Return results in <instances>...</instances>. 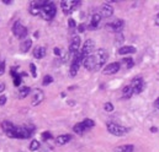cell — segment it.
I'll return each instance as SVG.
<instances>
[{"instance_id": "9", "label": "cell", "mask_w": 159, "mask_h": 152, "mask_svg": "<svg viewBox=\"0 0 159 152\" xmlns=\"http://www.w3.org/2000/svg\"><path fill=\"white\" fill-rule=\"evenodd\" d=\"M131 86H132L133 93L139 95V93L144 90L146 83H144V81H143V78H142V77H134V78L132 80V82H131Z\"/></svg>"}, {"instance_id": "43", "label": "cell", "mask_w": 159, "mask_h": 152, "mask_svg": "<svg viewBox=\"0 0 159 152\" xmlns=\"http://www.w3.org/2000/svg\"><path fill=\"white\" fill-rule=\"evenodd\" d=\"M20 152H22V151H20Z\"/></svg>"}, {"instance_id": "4", "label": "cell", "mask_w": 159, "mask_h": 152, "mask_svg": "<svg viewBox=\"0 0 159 152\" xmlns=\"http://www.w3.org/2000/svg\"><path fill=\"white\" fill-rule=\"evenodd\" d=\"M106 128H107V131L111 135H114V136H123L125 134L128 133V129L126 126H122V125L116 124V123H112V121L107 123L106 124Z\"/></svg>"}, {"instance_id": "2", "label": "cell", "mask_w": 159, "mask_h": 152, "mask_svg": "<svg viewBox=\"0 0 159 152\" xmlns=\"http://www.w3.org/2000/svg\"><path fill=\"white\" fill-rule=\"evenodd\" d=\"M107 58H109V54L105 49H96L91 55L84 59L83 65L89 71H98L105 65V63L107 61Z\"/></svg>"}, {"instance_id": "37", "label": "cell", "mask_w": 159, "mask_h": 152, "mask_svg": "<svg viewBox=\"0 0 159 152\" xmlns=\"http://www.w3.org/2000/svg\"><path fill=\"white\" fill-rule=\"evenodd\" d=\"M53 53H54L56 55H62V52H61L59 48H54V49H53Z\"/></svg>"}, {"instance_id": "39", "label": "cell", "mask_w": 159, "mask_h": 152, "mask_svg": "<svg viewBox=\"0 0 159 152\" xmlns=\"http://www.w3.org/2000/svg\"><path fill=\"white\" fill-rule=\"evenodd\" d=\"M154 108H156L157 111H159V97L156 99V102H154Z\"/></svg>"}, {"instance_id": "1", "label": "cell", "mask_w": 159, "mask_h": 152, "mask_svg": "<svg viewBox=\"0 0 159 152\" xmlns=\"http://www.w3.org/2000/svg\"><path fill=\"white\" fill-rule=\"evenodd\" d=\"M1 129L2 131L10 137V139H20V140H26L30 139L32 133L35 131V126H16L11 121H2L1 123Z\"/></svg>"}, {"instance_id": "24", "label": "cell", "mask_w": 159, "mask_h": 152, "mask_svg": "<svg viewBox=\"0 0 159 152\" xmlns=\"http://www.w3.org/2000/svg\"><path fill=\"white\" fill-rule=\"evenodd\" d=\"M116 152H133V145H122L116 149Z\"/></svg>"}, {"instance_id": "17", "label": "cell", "mask_w": 159, "mask_h": 152, "mask_svg": "<svg viewBox=\"0 0 159 152\" xmlns=\"http://www.w3.org/2000/svg\"><path fill=\"white\" fill-rule=\"evenodd\" d=\"M70 140H72V135H69V134H64V135H59V136H57V139H56V144L59 145V146H63V145L68 144Z\"/></svg>"}, {"instance_id": "33", "label": "cell", "mask_w": 159, "mask_h": 152, "mask_svg": "<svg viewBox=\"0 0 159 152\" xmlns=\"http://www.w3.org/2000/svg\"><path fill=\"white\" fill-rule=\"evenodd\" d=\"M68 26H69V28H75L77 23H75L74 19H69V20H68Z\"/></svg>"}, {"instance_id": "23", "label": "cell", "mask_w": 159, "mask_h": 152, "mask_svg": "<svg viewBox=\"0 0 159 152\" xmlns=\"http://www.w3.org/2000/svg\"><path fill=\"white\" fill-rule=\"evenodd\" d=\"M73 131H74L75 134H78V135H83V134L86 131V129H85V126H84L83 123H77V124L73 126Z\"/></svg>"}, {"instance_id": "3", "label": "cell", "mask_w": 159, "mask_h": 152, "mask_svg": "<svg viewBox=\"0 0 159 152\" xmlns=\"http://www.w3.org/2000/svg\"><path fill=\"white\" fill-rule=\"evenodd\" d=\"M56 14H57V9H56L54 2H52V1H47L46 5L41 10V17L43 20H46V21L53 20L54 16H56Z\"/></svg>"}, {"instance_id": "22", "label": "cell", "mask_w": 159, "mask_h": 152, "mask_svg": "<svg viewBox=\"0 0 159 152\" xmlns=\"http://www.w3.org/2000/svg\"><path fill=\"white\" fill-rule=\"evenodd\" d=\"M11 76H12V78H14V85H15V86H20V85H21V78H22V76H21V74H17V73H16V68L11 69Z\"/></svg>"}, {"instance_id": "26", "label": "cell", "mask_w": 159, "mask_h": 152, "mask_svg": "<svg viewBox=\"0 0 159 152\" xmlns=\"http://www.w3.org/2000/svg\"><path fill=\"white\" fill-rule=\"evenodd\" d=\"M81 123L84 124V126H85L86 130H90L91 128L95 126V123H94V120H91V119H84Z\"/></svg>"}, {"instance_id": "32", "label": "cell", "mask_w": 159, "mask_h": 152, "mask_svg": "<svg viewBox=\"0 0 159 152\" xmlns=\"http://www.w3.org/2000/svg\"><path fill=\"white\" fill-rule=\"evenodd\" d=\"M5 73V61L4 59L0 58V75H2Z\"/></svg>"}, {"instance_id": "28", "label": "cell", "mask_w": 159, "mask_h": 152, "mask_svg": "<svg viewBox=\"0 0 159 152\" xmlns=\"http://www.w3.org/2000/svg\"><path fill=\"white\" fill-rule=\"evenodd\" d=\"M53 82V77L51 75H46L43 77V81H42V85L43 86H48L49 83H52Z\"/></svg>"}, {"instance_id": "42", "label": "cell", "mask_w": 159, "mask_h": 152, "mask_svg": "<svg viewBox=\"0 0 159 152\" xmlns=\"http://www.w3.org/2000/svg\"><path fill=\"white\" fill-rule=\"evenodd\" d=\"M151 131H152V133H157L158 129H157V128H151Z\"/></svg>"}, {"instance_id": "29", "label": "cell", "mask_w": 159, "mask_h": 152, "mask_svg": "<svg viewBox=\"0 0 159 152\" xmlns=\"http://www.w3.org/2000/svg\"><path fill=\"white\" fill-rule=\"evenodd\" d=\"M104 109H105L106 112H112V111H114V104H112L111 102H106V103L104 104Z\"/></svg>"}, {"instance_id": "11", "label": "cell", "mask_w": 159, "mask_h": 152, "mask_svg": "<svg viewBox=\"0 0 159 152\" xmlns=\"http://www.w3.org/2000/svg\"><path fill=\"white\" fill-rule=\"evenodd\" d=\"M80 48V37L79 36H73L70 39V43H69V53L74 57L77 53H79Z\"/></svg>"}, {"instance_id": "25", "label": "cell", "mask_w": 159, "mask_h": 152, "mask_svg": "<svg viewBox=\"0 0 159 152\" xmlns=\"http://www.w3.org/2000/svg\"><path fill=\"white\" fill-rule=\"evenodd\" d=\"M40 141H37V140H32L31 142H30V146H29V149H30V151H37V150H40Z\"/></svg>"}, {"instance_id": "40", "label": "cell", "mask_w": 159, "mask_h": 152, "mask_svg": "<svg viewBox=\"0 0 159 152\" xmlns=\"http://www.w3.org/2000/svg\"><path fill=\"white\" fill-rule=\"evenodd\" d=\"M154 22H156V25L157 26H159V12L156 15V19H154Z\"/></svg>"}, {"instance_id": "35", "label": "cell", "mask_w": 159, "mask_h": 152, "mask_svg": "<svg viewBox=\"0 0 159 152\" xmlns=\"http://www.w3.org/2000/svg\"><path fill=\"white\" fill-rule=\"evenodd\" d=\"M117 39H116V42H117V43H120V42H123V40H125V38H123V36H122V35H121V33H117Z\"/></svg>"}, {"instance_id": "15", "label": "cell", "mask_w": 159, "mask_h": 152, "mask_svg": "<svg viewBox=\"0 0 159 152\" xmlns=\"http://www.w3.org/2000/svg\"><path fill=\"white\" fill-rule=\"evenodd\" d=\"M99 14L101 15V17H111L114 15V9L112 6H110L109 4H104L100 9H99Z\"/></svg>"}, {"instance_id": "12", "label": "cell", "mask_w": 159, "mask_h": 152, "mask_svg": "<svg viewBox=\"0 0 159 152\" xmlns=\"http://www.w3.org/2000/svg\"><path fill=\"white\" fill-rule=\"evenodd\" d=\"M120 68H121V64L115 61V63H111V64H107L104 69H102V73L105 75H114L116 73H119Z\"/></svg>"}, {"instance_id": "31", "label": "cell", "mask_w": 159, "mask_h": 152, "mask_svg": "<svg viewBox=\"0 0 159 152\" xmlns=\"http://www.w3.org/2000/svg\"><path fill=\"white\" fill-rule=\"evenodd\" d=\"M30 71H31V74H32V77H36V76H37V69H36V65H35L34 63L30 64Z\"/></svg>"}, {"instance_id": "21", "label": "cell", "mask_w": 159, "mask_h": 152, "mask_svg": "<svg viewBox=\"0 0 159 152\" xmlns=\"http://www.w3.org/2000/svg\"><path fill=\"white\" fill-rule=\"evenodd\" d=\"M132 95H133L132 86H131V85L125 86V87H123V90H122V97H123V98H126V99H128V98H131V97H132Z\"/></svg>"}, {"instance_id": "6", "label": "cell", "mask_w": 159, "mask_h": 152, "mask_svg": "<svg viewBox=\"0 0 159 152\" xmlns=\"http://www.w3.org/2000/svg\"><path fill=\"white\" fill-rule=\"evenodd\" d=\"M83 61H84V57L81 55V53H77L74 57H73V60H72V65H70V70H69V74L72 77L78 74L79 71L80 65H83Z\"/></svg>"}, {"instance_id": "38", "label": "cell", "mask_w": 159, "mask_h": 152, "mask_svg": "<svg viewBox=\"0 0 159 152\" xmlns=\"http://www.w3.org/2000/svg\"><path fill=\"white\" fill-rule=\"evenodd\" d=\"M5 83H2V82H0V93H2L4 91H5Z\"/></svg>"}, {"instance_id": "13", "label": "cell", "mask_w": 159, "mask_h": 152, "mask_svg": "<svg viewBox=\"0 0 159 152\" xmlns=\"http://www.w3.org/2000/svg\"><path fill=\"white\" fill-rule=\"evenodd\" d=\"M123 26H125V22L122 20H115L114 22H110L106 25V27L116 33H121V31L123 30Z\"/></svg>"}, {"instance_id": "30", "label": "cell", "mask_w": 159, "mask_h": 152, "mask_svg": "<svg viewBox=\"0 0 159 152\" xmlns=\"http://www.w3.org/2000/svg\"><path fill=\"white\" fill-rule=\"evenodd\" d=\"M52 139V134L49 131H44L42 133V140L43 141H47V140H51Z\"/></svg>"}, {"instance_id": "20", "label": "cell", "mask_w": 159, "mask_h": 152, "mask_svg": "<svg viewBox=\"0 0 159 152\" xmlns=\"http://www.w3.org/2000/svg\"><path fill=\"white\" fill-rule=\"evenodd\" d=\"M30 92H31V88L29 86H21L19 88L17 96H19V98H25V97H27L30 95Z\"/></svg>"}, {"instance_id": "41", "label": "cell", "mask_w": 159, "mask_h": 152, "mask_svg": "<svg viewBox=\"0 0 159 152\" xmlns=\"http://www.w3.org/2000/svg\"><path fill=\"white\" fill-rule=\"evenodd\" d=\"M4 4H6V5H11L12 4V1H7V0H5V1H2Z\"/></svg>"}, {"instance_id": "5", "label": "cell", "mask_w": 159, "mask_h": 152, "mask_svg": "<svg viewBox=\"0 0 159 152\" xmlns=\"http://www.w3.org/2000/svg\"><path fill=\"white\" fill-rule=\"evenodd\" d=\"M80 5H81V1H78V0H64L61 2V7L66 15H70Z\"/></svg>"}, {"instance_id": "16", "label": "cell", "mask_w": 159, "mask_h": 152, "mask_svg": "<svg viewBox=\"0 0 159 152\" xmlns=\"http://www.w3.org/2000/svg\"><path fill=\"white\" fill-rule=\"evenodd\" d=\"M136 47H133V45H122L121 48L119 49V53L120 55H127V54H133V53H136Z\"/></svg>"}, {"instance_id": "34", "label": "cell", "mask_w": 159, "mask_h": 152, "mask_svg": "<svg viewBox=\"0 0 159 152\" xmlns=\"http://www.w3.org/2000/svg\"><path fill=\"white\" fill-rule=\"evenodd\" d=\"M6 101H7V97H6L5 95L0 96V106H4V104L6 103Z\"/></svg>"}, {"instance_id": "27", "label": "cell", "mask_w": 159, "mask_h": 152, "mask_svg": "<svg viewBox=\"0 0 159 152\" xmlns=\"http://www.w3.org/2000/svg\"><path fill=\"white\" fill-rule=\"evenodd\" d=\"M122 63L126 65L127 69H131V68L133 66V64H134L132 58H123V59H122Z\"/></svg>"}, {"instance_id": "14", "label": "cell", "mask_w": 159, "mask_h": 152, "mask_svg": "<svg viewBox=\"0 0 159 152\" xmlns=\"http://www.w3.org/2000/svg\"><path fill=\"white\" fill-rule=\"evenodd\" d=\"M101 15L99 12H95L91 17H90V22H89V30H96L101 22Z\"/></svg>"}, {"instance_id": "8", "label": "cell", "mask_w": 159, "mask_h": 152, "mask_svg": "<svg viewBox=\"0 0 159 152\" xmlns=\"http://www.w3.org/2000/svg\"><path fill=\"white\" fill-rule=\"evenodd\" d=\"M94 48H95V43H94V40H91V39H88V40H85L84 42V44H83V48H81V55L84 57V59L85 58H88L89 55H91L95 50H94Z\"/></svg>"}, {"instance_id": "36", "label": "cell", "mask_w": 159, "mask_h": 152, "mask_svg": "<svg viewBox=\"0 0 159 152\" xmlns=\"http://www.w3.org/2000/svg\"><path fill=\"white\" fill-rule=\"evenodd\" d=\"M84 31H85V25H83V23H81V25L78 26V32L81 33V32H84Z\"/></svg>"}, {"instance_id": "10", "label": "cell", "mask_w": 159, "mask_h": 152, "mask_svg": "<svg viewBox=\"0 0 159 152\" xmlns=\"http://www.w3.org/2000/svg\"><path fill=\"white\" fill-rule=\"evenodd\" d=\"M43 98H44V93H43L42 90H40V88H35V90H32V99H31V104H32L34 107L39 106L41 102L43 101Z\"/></svg>"}, {"instance_id": "7", "label": "cell", "mask_w": 159, "mask_h": 152, "mask_svg": "<svg viewBox=\"0 0 159 152\" xmlns=\"http://www.w3.org/2000/svg\"><path fill=\"white\" fill-rule=\"evenodd\" d=\"M12 33H14L15 37L20 38V39H26L29 31H27V28H26L21 22L16 21V22L14 23V26H12Z\"/></svg>"}, {"instance_id": "19", "label": "cell", "mask_w": 159, "mask_h": 152, "mask_svg": "<svg viewBox=\"0 0 159 152\" xmlns=\"http://www.w3.org/2000/svg\"><path fill=\"white\" fill-rule=\"evenodd\" d=\"M32 54H34V57H35L36 59H42V58H44V55H46V48H44V47H41V45H37V47H35Z\"/></svg>"}, {"instance_id": "18", "label": "cell", "mask_w": 159, "mask_h": 152, "mask_svg": "<svg viewBox=\"0 0 159 152\" xmlns=\"http://www.w3.org/2000/svg\"><path fill=\"white\" fill-rule=\"evenodd\" d=\"M31 48H32V40L29 39V38L24 39V40L21 42V44H20V50H21L22 53H27Z\"/></svg>"}]
</instances>
